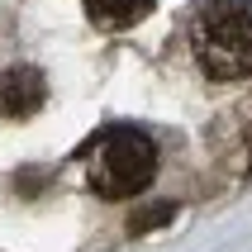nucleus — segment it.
Masks as SVG:
<instances>
[{"mask_svg":"<svg viewBox=\"0 0 252 252\" xmlns=\"http://www.w3.org/2000/svg\"><path fill=\"white\" fill-rule=\"evenodd\" d=\"M157 176V143L138 128H110L100 133L86 157V181L105 200H133Z\"/></svg>","mask_w":252,"mask_h":252,"instance_id":"nucleus-1","label":"nucleus"},{"mask_svg":"<svg viewBox=\"0 0 252 252\" xmlns=\"http://www.w3.org/2000/svg\"><path fill=\"white\" fill-rule=\"evenodd\" d=\"M195 57L214 81L252 76V0H214L200 14Z\"/></svg>","mask_w":252,"mask_h":252,"instance_id":"nucleus-2","label":"nucleus"},{"mask_svg":"<svg viewBox=\"0 0 252 252\" xmlns=\"http://www.w3.org/2000/svg\"><path fill=\"white\" fill-rule=\"evenodd\" d=\"M48 100V81H43L38 67H5L0 71V119H33Z\"/></svg>","mask_w":252,"mask_h":252,"instance_id":"nucleus-3","label":"nucleus"},{"mask_svg":"<svg viewBox=\"0 0 252 252\" xmlns=\"http://www.w3.org/2000/svg\"><path fill=\"white\" fill-rule=\"evenodd\" d=\"M148 10H153V0H86V14L100 29H128V24H138Z\"/></svg>","mask_w":252,"mask_h":252,"instance_id":"nucleus-4","label":"nucleus"},{"mask_svg":"<svg viewBox=\"0 0 252 252\" xmlns=\"http://www.w3.org/2000/svg\"><path fill=\"white\" fill-rule=\"evenodd\" d=\"M167 219H171V205H157V210H143V214H138V219H133L128 228H133V233H148V228L167 224Z\"/></svg>","mask_w":252,"mask_h":252,"instance_id":"nucleus-5","label":"nucleus"}]
</instances>
